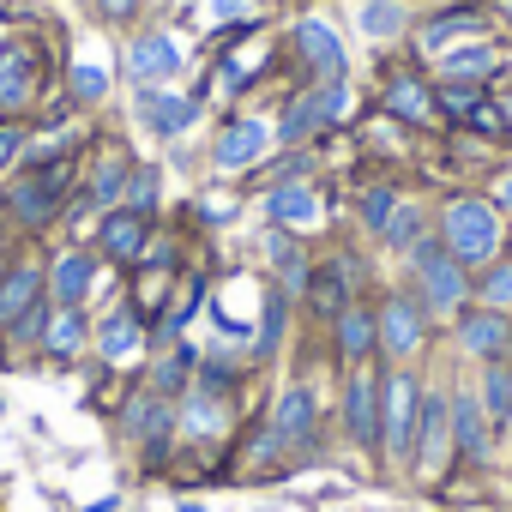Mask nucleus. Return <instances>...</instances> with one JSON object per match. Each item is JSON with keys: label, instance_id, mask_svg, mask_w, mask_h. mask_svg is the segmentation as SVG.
I'll use <instances>...</instances> for the list:
<instances>
[{"label": "nucleus", "instance_id": "nucleus-19", "mask_svg": "<svg viewBox=\"0 0 512 512\" xmlns=\"http://www.w3.org/2000/svg\"><path fill=\"white\" fill-rule=\"evenodd\" d=\"M380 97H386V109H392V115H404V121H428V115H434V97H428L416 79H386V85H380Z\"/></svg>", "mask_w": 512, "mask_h": 512}, {"label": "nucleus", "instance_id": "nucleus-45", "mask_svg": "<svg viewBox=\"0 0 512 512\" xmlns=\"http://www.w3.org/2000/svg\"><path fill=\"white\" fill-rule=\"evenodd\" d=\"M506 121H512V103H506Z\"/></svg>", "mask_w": 512, "mask_h": 512}, {"label": "nucleus", "instance_id": "nucleus-25", "mask_svg": "<svg viewBox=\"0 0 512 512\" xmlns=\"http://www.w3.org/2000/svg\"><path fill=\"white\" fill-rule=\"evenodd\" d=\"M344 296H350V284H344L338 266H326L320 278H308V302H314L320 314H344Z\"/></svg>", "mask_w": 512, "mask_h": 512}, {"label": "nucleus", "instance_id": "nucleus-11", "mask_svg": "<svg viewBox=\"0 0 512 512\" xmlns=\"http://www.w3.org/2000/svg\"><path fill=\"white\" fill-rule=\"evenodd\" d=\"M272 434H278V446H308V440H314V392H302V386L284 392Z\"/></svg>", "mask_w": 512, "mask_h": 512}, {"label": "nucleus", "instance_id": "nucleus-37", "mask_svg": "<svg viewBox=\"0 0 512 512\" xmlns=\"http://www.w3.org/2000/svg\"><path fill=\"white\" fill-rule=\"evenodd\" d=\"M284 344V296H266V326H260V356Z\"/></svg>", "mask_w": 512, "mask_h": 512}, {"label": "nucleus", "instance_id": "nucleus-42", "mask_svg": "<svg viewBox=\"0 0 512 512\" xmlns=\"http://www.w3.org/2000/svg\"><path fill=\"white\" fill-rule=\"evenodd\" d=\"M494 205H506V211H512V175H506V181L494 187Z\"/></svg>", "mask_w": 512, "mask_h": 512}, {"label": "nucleus", "instance_id": "nucleus-15", "mask_svg": "<svg viewBox=\"0 0 512 512\" xmlns=\"http://www.w3.org/2000/svg\"><path fill=\"white\" fill-rule=\"evenodd\" d=\"M446 398H422V476H434L440 470V458H446Z\"/></svg>", "mask_w": 512, "mask_h": 512}, {"label": "nucleus", "instance_id": "nucleus-3", "mask_svg": "<svg viewBox=\"0 0 512 512\" xmlns=\"http://www.w3.org/2000/svg\"><path fill=\"white\" fill-rule=\"evenodd\" d=\"M344 109H350V91H344V79H326L320 91H308L290 115H284V139H308L314 127H332V121H344Z\"/></svg>", "mask_w": 512, "mask_h": 512}, {"label": "nucleus", "instance_id": "nucleus-41", "mask_svg": "<svg viewBox=\"0 0 512 512\" xmlns=\"http://www.w3.org/2000/svg\"><path fill=\"white\" fill-rule=\"evenodd\" d=\"M133 7H139V0H103V13H109V19H127Z\"/></svg>", "mask_w": 512, "mask_h": 512}, {"label": "nucleus", "instance_id": "nucleus-8", "mask_svg": "<svg viewBox=\"0 0 512 512\" xmlns=\"http://www.w3.org/2000/svg\"><path fill=\"white\" fill-rule=\"evenodd\" d=\"M296 49L308 55V67H314L320 79H344V43H338L320 19H302V25H296Z\"/></svg>", "mask_w": 512, "mask_h": 512}, {"label": "nucleus", "instance_id": "nucleus-16", "mask_svg": "<svg viewBox=\"0 0 512 512\" xmlns=\"http://www.w3.org/2000/svg\"><path fill=\"white\" fill-rule=\"evenodd\" d=\"M31 97V55L19 43L0 49V109H19Z\"/></svg>", "mask_w": 512, "mask_h": 512}, {"label": "nucleus", "instance_id": "nucleus-47", "mask_svg": "<svg viewBox=\"0 0 512 512\" xmlns=\"http://www.w3.org/2000/svg\"><path fill=\"white\" fill-rule=\"evenodd\" d=\"M0 410H7V404H0Z\"/></svg>", "mask_w": 512, "mask_h": 512}, {"label": "nucleus", "instance_id": "nucleus-44", "mask_svg": "<svg viewBox=\"0 0 512 512\" xmlns=\"http://www.w3.org/2000/svg\"><path fill=\"white\" fill-rule=\"evenodd\" d=\"M506 25H512V0H506Z\"/></svg>", "mask_w": 512, "mask_h": 512}, {"label": "nucleus", "instance_id": "nucleus-36", "mask_svg": "<svg viewBox=\"0 0 512 512\" xmlns=\"http://www.w3.org/2000/svg\"><path fill=\"white\" fill-rule=\"evenodd\" d=\"M392 211H398V199H392L386 187H374V193L362 199V223H368V229H380V235H386V223H392Z\"/></svg>", "mask_w": 512, "mask_h": 512}, {"label": "nucleus", "instance_id": "nucleus-28", "mask_svg": "<svg viewBox=\"0 0 512 512\" xmlns=\"http://www.w3.org/2000/svg\"><path fill=\"white\" fill-rule=\"evenodd\" d=\"M133 422H139V440H145V452H151V458H163V446H169V410H163L157 398H145V410H139Z\"/></svg>", "mask_w": 512, "mask_h": 512}, {"label": "nucleus", "instance_id": "nucleus-43", "mask_svg": "<svg viewBox=\"0 0 512 512\" xmlns=\"http://www.w3.org/2000/svg\"><path fill=\"white\" fill-rule=\"evenodd\" d=\"M181 512H205V506H193V500H187V506H181Z\"/></svg>", "mask_w": 512, "mask_h": 512}, {"label": "nucleus", "instance_id": "nucleus-10", "mask_svg": "<svg viewBox=\"0 0 512 512\" xmlns=\"http://www.w3.org/2000/svg\"><path fill=\"white\" fill-rule=\"evenodd\" d=\"M380 338H386L392 356H410V350L422 344V308H416L410 296L386 302V314H380Z\"/></svg>", "mask_w": 512, "mask_h": 512}, {"label": "nucleus", "instance_id": "nucleus-32", "mask_svg": "<svg viewBox=\"0 0 512 512\" xmlns=\"http://www.w3.org/2000/svg\"><path fill=\"white\" fill-rule=\"evenodd\" d=\"M103 91H109L103 61H79V73H73V97H79V103H103Z\"/></svg>", "mask_w": 512, "mask_h": 512}, {"label": "nucleus", "instance_id": "nucleus-4", "mask_svg": "<svg viewBox=\"0 0 512 512\" xmlns=\"http://www.w3.org/2000/svg\"><path fill=\"white\" fill-rule=\"evenodd\" d=\"M380 404H386V446H392L398 458H410V440H416V416H422L416 380H410V374H392Z\"/></svg>", "mask_w": 512, "mask_h": 512}, {"label": "nucleus", "instance_id": "nucleus-5", "mask_svg": "<svg viewBox=\"0 0 512 512\" xmlns=\"http://www.w3.org/2000/svg\"><path fill=\"white\" fill-rule=\"evenodd\" d=\"M61 187H67V163H55V175H49V169L25 175V181L13 187V211H19V223L43 229V223L55 217V205H61Z\"/></svg>", "mask_w": 512, "mask_h": 512}, {"label": "nucleus", "instance_id": "nucleus-39", "mask_svg": "<svg viewBox=\"0 0 512 512\" xmlns=\"http://www.w3.org/2000/svg\"><path fill=\"white\" fill-rule=\"evenodd\" d=\"M19 151H25V133H19V127H0V169H7Z\"/></svg>", "mask_w": 512, "mask_h": 512}, {"label": "nucleus", "instance_id": "nucleus-18", "mask_svg": "<svg viewBox=\"0 0 512 512\" xmlns=\"http://www.w3.org/2000/svg\"><path fill=\"white\" fill-rule=\"evenodd\" d=\"M500 67V55L488 49V43H470V49H452L446 61H440V73L452 79V85H464V79H488Z\"/></svg>", "mask_w": 512, "mask_h": 512}, {"label": "nucleus", "instance_id": "nucleus-24", "mask_svg": "<svg viewBox=\"0 0 512 512\" xmlns=\"http://www.w3.org/2000/svg\"><path fill=\"white\" fill-rule=\"evenodd\" d=\"M356 25H362L374 43H380V37H398V31H404V7H398V0H362Z\"/></svg>", "mask_w": 512, "mask_h": 512}, {"label": "nucleus", "instance_id": "nucleus-17", "mask_svg": "<svg viewBox=\"0 0 512 512\" xmlns=\"http://www.w3.org/2000/svg\"><path fill=\"white\" fill-rule=\"evenodd\" d=\"M374 410H380V380L374 374H356L350 380V434L362 446H374Z\"/></svg>", "mask_w": 512, "mask_h": 512}, {"label": "nucleus", "instance_id": "nucleus-6", "mask_svg": "<svg viewBox=\"0 0 512 512\" xmlns=\"http://www.w3.org/2000/svg\"><path fill=\"white\" fill-rule=\"evenodd\" d=\"M181 67H187V61H181V49H175L169 37L151 31V37L133 43V79H139V85H169Z\"/></svg>", "mask_w": 512, "mask_h": 512}, {"label": "nucleus", "instance_id": "nucleus-27", "mask_svg": "<svg viewBox=\"0 0 512 512\" xmlns=\"http://www.w3.org/2000/svg\"><path fill=\"white\" fill-rule=\"evenodd\" d=\"M43 344H49L55 356H73V350L85 344V320H79V308L55 314V320H49V332H43Z\"/></svg>", "mask_w": 512, "mask_h": 512}, {"label": "nucleus", "instance_id": "nucleus-13", "mask_svg": "<svg viewBox=\"0 0 512 512\" xmlns=\"http://www.w3.org/2000/svg\"><path fill=\"white\" fill-rule=\"evenodd\" d=\"M37 296H43V278H37L31 266H19L7 284H0V326H19V320L37 308Z\"/></svg>", "mask_w": 512, "mask_h": 512}, {"label": "nucleus", "instance_id": "nucleus-7", "mask_svg": "<svg viewBox=\"0 0 512 512\" xmlns=\"http://www.w3.org/2000/svg\"><path fill=\"white\" fill-rule=\"evenodd\" d=\"M193 103L187 97H169L163 85H139V121L151 127V133H181V127H193Z\"/></svg>", "mask_w": 512, "mask_h": 512}, {"label": "nucleus", "instance_id": "nucleus-21", "mask_svg": "<svg viewBox=\"0 0 512 512\" xmlns=\"http://www.w3.org/2000/svg\"><path fill=\"white\" fill-rule=\"evenodd\" d=\"M452 434H458L464 458H482V452H488V440H482V404H476L470 392L452 398Z\"/></svg>", "mask_w": 512, "mask_h": 512}, {"label": "nucleus", "instance_id": "nucleus-12", "mask_svg": "<svg viewBox=\"0 0 512 512\" xmlns=\"http://www.w3.org/2000/svg\"><path fill=\"white\" fill-rule=\"evenodd\" d=\"M103 253L109 260H139L145 253V211H109L103 217Z\"/></svg>", "mask_w": 512, "mask_h": 512}, {"label": "nucleus", "instance_id": "nucleus-23", "mask_svg": "<svg viewBox=\"0 0 512 512\" xmlns=\"http://www.w3.org/2000/svg\"><path fill=\"white\" fill-rule=\"evenodd\" d=\"M476 31H482V19H476V13H446V19H434V25L422 31V49H428V55H440V49H452L458 37H476Z\"/></svg>", "mask_w": 512, "mask_h": 512}, {"label": "nucleus", "instance_id": "nucleus-40", "mask_svg": "<svg viewBox=\"0 0 512 512\" xmlns=\"http://www.w3.org/2000/svg\"><path fill=\"white\" fill-rule=\"evenodd\" d=\"M241 13H247V7H241V0H211V19H217V25H235Z\"/></svg>", "mask_w": 512, "mask_h": 512}, {"label": "nucleus", "instance_id": "nucleus-35", "mask_svg": "<svg viewBox=\"0 0 512 512\" xmlns=\"http://www.w3.org/2000/svg\"><path fill=\"white\" fill-rule=\"evenodd\" d=\"M121 187H127V169H121V163H103V175L91 181V205H115Z\"/></svg>", "mask_w": 512, "mask_h": 512}, {"label": "nucleus", "instance_id": "nucleus-14", "mask_svg": "<svg viewBox=\"0 0 512 512\" xmlns=\"http://www.w3.org/2000/svg\"><path fill=\"white\" fill-rule=\"evenodd\" d=\"M266 211H272L278 223H296V229H302V223H320V199H314L308 187H296V181H278L272 199H266Z\"/></svg>", "mask_w": 512, "mask_h": 512}, {"label": "nucleus", "instance_id": "nucleus-22", "mask_svg": "<svg viewBox=\"0 0 512 512\" xmlns=\"http://www.w3.org/2000/svg\"><path fill=\"white\" fill-rule=\"evenodd\" d=\"M85 290H91V253H67V260L55 266V296H61L67 308H79Z\"/></svg>", "mask_w": 512, "mask_h": 512}, {"label": "nucleus", "instance_id": "nucleus-30", "mask_svg": "<svg viewBox=\"0 0 512 512\" xmlns=\"http://www.w3.org/2000/svg\"><path fill=\"white\" fill-rule=\"evenodd\" d=\"M133 350H139V326H133L127 314H115V320L103 326V356L121 362V356H133Z\"/></svg>", "mask_w": 512, "mask_h": 512}, {"label": "nucleus", "instance_id": "nucleus-46", "mask_svg": "<svg viewBox=\"0 0 512 512\" xmlns=\"http://www.w3.org/2000/svg\"><path fill=\"white\" fill-rule=\"evenodd\" d=\"M0 13H7V0H0Z\"/></svg>", "mask_w": 512, "mask_h": 512}, {"label": "nucleus", "instance_id": "nucleus-20", "mask_svg": "<svg viewBox=\"0 0 512 512\" xmlns=\"http://www.w3.org/2000/svg\"><path fill=\"white\" fill-rule=\"evenodd\" d=\"M512 344V326L500 320V314H470L464 320V350H476V356H500Z\"/></svg>", "mask_w": 512, "mask_h": 512}, {"label": "nucleus", "instance_id": "nucleus-1", "mask_svg": "<svg viewBox=\"0 0 512 512\" xmlns=\"http://www.w3.org/2000/svg\"><path fill=\"white\" fill-rule=\"evenodd\" d=\"M446 253L458 266H482L488 253L500 247V223H494V205H482V199H452L446 205Z\"/></svg>", "mask_w": 512, "mask_h": 512}, {"label": "nucleus", "instance_id": "nucleus-33", "mask_svg": "<svg viewBox=\"0 0 512 512\" xmlns=\"http://www.w3.org/2000/svg\"><path fill=\"white\" fill-rule=\"evenodd\" d=\"M151 205H157V169L145 163V169L127 175V211H145L151 217Z\"/></svg>", "mask_w": 512, "mask_h": 512}, {"label": "nucleus", "instance_id": "nucleus-34", "mask_svg": "<svg viewBox=\"0 0 512 512\" xmlns=\"http://www.w3.org/2000/svg\"><path fill=\"white\" fill-rule=\"evenodd\" d=\"M416 229H422V211H416V205H398L392 223H386V247H410Z\"/></svg>", "mask_w": 512, "mask_h": 512}, {"label": "nucleus", "instance_id": "nucleus-26", "mask_svg": "<svg viewBox=\"0 0 512 512\" xmlns=\"http://www.w3.org/2000/svg\"><path fill=\"white\" fill-rule=\"evenodd\" d=\"M368 344H374V320L356 314V308H344L338 314V350L344 356H368Z\"/></svg>", "mask_w": 512, "mask_h": 512}, {"label": "nucleus", "instance_id": "nucleus-29", "mask_svg": "<svg viewBox=\"0 0 512 512\" xmlns=\"http://www.w3.org/2000/svg\"><path fill=\"white\" fill-rule=\"evenodd\" d=\"M266 247H272V266L290 278V290H308V260H302V247H296V241H284V235H272Z\"/></svg>", "mask_w": 512, "mask_h": 512}, {"label": "nucleus", "instance_id": "nucleus-2", "mask_svg": "<svg viewBox=\"0 0 512 512\" xmlns=\"http://www.w3.org/2000/svg\"><path fill=\"white\" fill-rule=\"evenodd\" d=\"M416 278H422V290H428L434 308H458L464 302V266L452 260L446 247H434V241L416 247Z\"/></svg>", "mask_w": 512, "mask_h": 512}, {"label": "nucleus", "instance_id": "nucleus-9", "mask_svg": "<svg viewBox=\"0 0 512 512\" xmlns=\"http://www.w3.org/2000/svg\"><path fill=\"white\" fill-rule=\"evenodd\" d=\"M266 121H235L223 139H217V163L223 169H253V163H260V151H266Z\"/></svg>", "mask_w": 512, "mask_h": 512}, {"label": "nucleus", "instance_id": "nucleus-38", "mask_svg": "<svg viewBox=\"0 0 512 512\" xmlns=\"http://www.w3.org/2000/svg\"><path fill=\"white\" fill-rule=\"evenodd\" d=\"M482 296H488L494 308H512V266H494L488 284H482Z\"/></svg>", "mask_w": 512, "mask_h": 512}, {"label": "nucleus", "instance_id": "nucleus-31", "mask_svg": "<svg viewBox=\"0 0 512 512\" xmlns=\"http://www.w3.org/2000/svg\"><path fill=\"white\" fill-rule=\"evenodd\" d=\"M482 404H488L494 422L512 416V374H506V368H488V380H482Z\"/></svg>", "mask_w": 512, "mask_h": 512}]
</instances>
